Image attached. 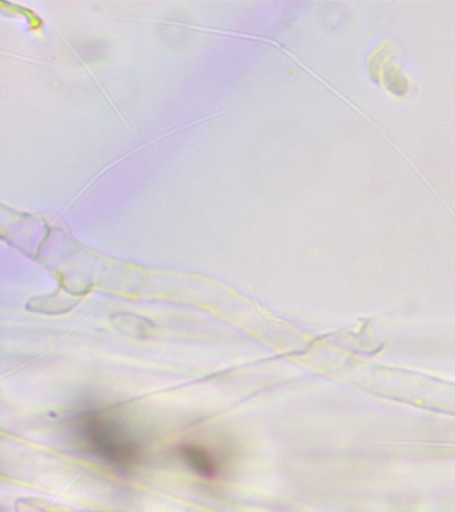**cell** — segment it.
I'll use <instances>...</instances> for the list:
<instances>
[{"label":"cell","instance_id":"cell-1","mask_svg":"<svg viewBox=\"0 0 455 512\" xmlns=\"http://www.w3.org/2000/svg\"><path fill=\"white\" fill-rule=\"evenodd\" d=\"M75 438L95 458L117 470H129L142 458L138 439L114 416L99 410L75 416Z\"/></svg>","mask_w":455,"mask_h":512},{"label":"cell","instance_id":"cell-2","mask_svg":"<svg viewBox=\"0 0 455 512\" xmlns=\"http://www.w3.org/2000/svg\"><path fill=\"white\" fill-rule=\"evenodd\" d=\"M179 455L183 462L205 478H214L219 472V460L217 456L205 447L194 446V444H187L179 448Z\"/></svg>","mask_w":455,"mask_h":512}]
</instances>
